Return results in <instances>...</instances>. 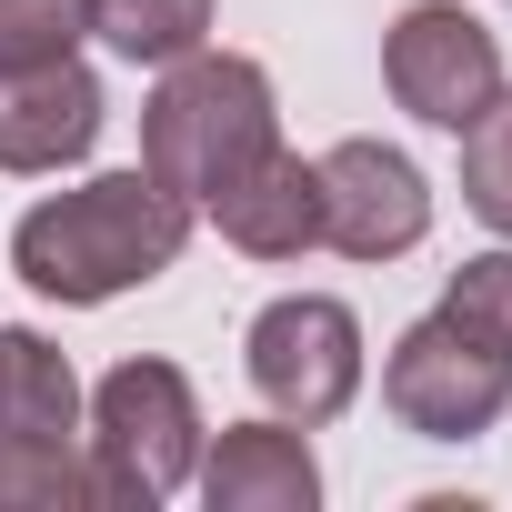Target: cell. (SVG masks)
Wrapping results in <instances>:
<instances>
[{"mask_svg": "<svg viewBox=\"0 0 512 512\" xmlns=\"http://www.w3.org/2000/svg\"><path fill=\"white\" fill-rule=\"evenodd\" d=\"M91 31H101L131 71H141V61L171 71L181 51L211 41V0H91Z\"/></svg>", "mask_w": 512, "mask_h": 512, "instance_id": "13", "label": "cell"}, {"mask_svg": "<svg viewBox=\"0 0 512 512\" xmlns=\"http://www.w3.org/2000/svg\"><path fill=\"white\" fill-rule=\"evenodd\" d=\"M101 141V81L81 61L0 71V171H61Z\"/></svg>", "mask_w": 512, "mask_h": 512, "instance_id": "8", "label": "cell"}, {"mask_svg": "<svg viewBox=\"0 0 512 512\" xmlns=\"http://www.w3.org/2000/svg\"><path fill=\"white\" fill-rule=\"evenodd\" d=\"M211 221H221V241L231 251H251V262H302V251L322 241V171L302 161V151H262L221 201H211Z\"/></svg>", "mask_w": 512, "mask_h": 512, "instance_id": "10", "label": "cell"}, {"mask_svg": "<svg viewBox=\"0 0 512 512\" xmlns=\"http://www.w3.org/2000/svg\"><path fill=\"white\" fill-rule=\"evenodd\" d=\"M0 432H51V442L81 432V382L51 332H0Z\"/></svg>", "mask_w": 512, "mask_h": 512, "instance_id": "11", "label": "cell"}, {"mask_svg": "<svg viewBox=\"0 0 512 512\" xmlns=\"http://www.w3.org/2000/svg\"><path fill=\"white\" fill-rule=\"evenodd\" d=\"M442 312H452L472 342L512 352V251H472V262L452 272V292H442Z\"/></svg>", "mask_w": 512, "mask_h": 512, "instance_id": "16", "label": "cell"}, {"mask_svg": "<svg viewBox=\"0 0 512 512\" xmlns=\"http://www.w3.org/2000/svg\"><path fill=\"white\" fill-rule=\"evenodd\" d=\"M91 472L101 512H151L201 472V402L171 362H121L91 392Z\"/></svg>", "mask_w": 512, "mask_h": 512, "instance_id": "3", "label": "cell"}, {"mask_svg": "<svg viewBox=\"0 0 512 512\" xmlns=\"http://www.w3.org/2000/svg\"><path fill=\"white\" fill-rule=\"evenodd\" d=\"M382 402H392V422L422 432V442H472V432H492L502 402H512V352H492V342H472L452 312H432V322H412V332L392 342Z\"/></svg>", "mask_w": 512, "mask_h": 512, "instance_id": "5", "label": "cell"}, {"mask_svg": "<svg viewBox=\"0 0 512 512\" xmlns=\"http://www.w3.org/2000/svg\"><path fill=\"white\" fill-rule=\"evenodd\" d=\"M201 502L211 512H312L322 502V462H312L302 422H231L201 452Z\"/></svg>", "mask_w": 512, "mask_h": 512, "instance_id": "9", "label": "cell"}, {"mask_svg": "<svg viewBox=\"0 0 512 512\" xmlns=\"http://www.w3.org/2000/svg\"><path fill=\"white\" fill-rule=\"evenodd\" d=\"M181 241H191V201H171L151 171H101L81 191H51L21 211L11 231V272L41 292V302H121L141 282H161L181 262Z\"/></svg>", "mask_w": 512, "mask_h": 512, "instance_id": "1", "label": "cell"}, {"mask_svg": "<svg viewBox=\"0 0 512 512\" xmlns=\"http://www.w3.org/2000/svg\"><path fill=\"white\" fill-rule=\"evenodd\" d=\"M462 201L512 241V91H492V101L462 121Z\"/></svg>", "mask_w": 512, "mask_h": 512, "instance_id": "14", "label": "cell"}, {"mask_svg": "<svg viewBox=\"0 0 512 512\" xmlns=\"http://www.w3.org/2000/svg\"><path fill=\"white\" fill-rule=\"evenodd\" d=\"M241 362H251V392H262L282 422L312 432V422H342L352 392H362V322L332 292H282L262 322H251Z\"/></svg>", "mask_w": 512, "mask_h": 512, "instance_id": "4", "label": "cell"}, {"mask_svg": "<svg viewBox=\"0 0 512 512\" xmlns=\"http://www.w3.org/2000/svg\"><path fill=\"white\" fill-rule=\"evenodd\" d=\"M312 171H322V241L352 262H402L432 231V191L392 141H332Z\"/></svg>", "mask_w": 512, "mask_h": 512, "instance_id": "7", "label": "cell"}, {"mask_svg": "<svg viewBox=\"0 0 512 512\" xmlns=\"http://www.w3.org/2000/svg\"><path fill=\"white\" fill-rule=\"evenodd\" d=\"M101 502V472L51 432H0V512H71Z\"/></svg>", "mask_w": 512, "mask_h": 512, "instance_id": "12", "label": "cell"}, {"mask_svg": "<svg viewBox=\"0 0 512 512\" xmlns=\"http://www.w3.org/2000/svg\"><path fill=\"white\" fill-rule=\"evenodd\" d=\"M81 31H91V0H0V71L71 61Z\"/></svg>", "mask_w": 512, "mask_h": 512, "instance_id": "15", "label": "cell"}, {"mask_svg": "<svg viewBox=\"0 0 512 512\" xmlns=\"http://www.w3.org/2000/svg\"><path fill=\"white\" fill-rule=\"evenodd\" d=\"M272 141H282L272 71L241 61V51H181V61L161 71L151 111H141V171H151L171 201H191V211H211Z\"/></svg>", "mask_w": 512, "mask_h": 512, "instance_id": "2", "label": "cell"}, {"mask_svg": "<svg viewBox=\"0 0 512 512\" xmlns=\"http://www.w3.org/2000/svg\"><path fill=\"white\" fill-rule=\"evenodd\" d=\"M382 81H392V101L412 121L462 131L502 91V41L462 11V0H412V11L392 21V41H382Z\"/></svg>", "mask_w": 512, "mask_h": 512, "instance_id": "6", "label": "cell"}]
</instances>
